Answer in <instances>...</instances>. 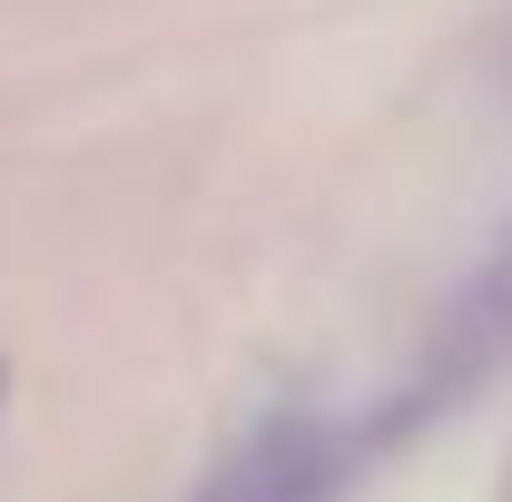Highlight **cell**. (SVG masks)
<instances>
[{"label": "cell", "instance_id": "cell-1", "mask_svg": "<svg viewBox=\"0 0 512 502\" xmlns=\"http://www.w3.org/2000/svg\"><path fill=\"white\" fill-rule=\"evenodd\" d=\"M0 394H10V384H0Z\"/></svg>", "mask_w": 512, "mask_h": 502}]
</instances>
